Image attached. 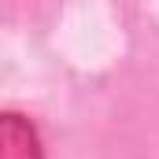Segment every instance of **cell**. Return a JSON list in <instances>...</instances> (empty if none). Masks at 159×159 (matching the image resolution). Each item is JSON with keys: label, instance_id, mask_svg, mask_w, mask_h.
Segmentation results:
<instances>
[{"label": "cell", "instance_id": "1", "mask_svg": "<svg viewBox=\"0 0 159 159\" xmlns=\"http://www.w3.org/2000/svg\"><path fill=\"white\" fill-rule=\"evenodd\" d=\"M0 159H48L37 126L22 111H0Z\"/></svg>", "mask_w": 159, "mask_h": 159}]
</instances>
